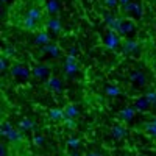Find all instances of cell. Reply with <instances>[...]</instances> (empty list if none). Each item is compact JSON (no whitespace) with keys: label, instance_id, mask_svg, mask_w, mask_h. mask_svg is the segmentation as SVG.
<instances>
[{"label":"cell","instance_id":"1","mask_svg":"<svg viewBox=\"0 0 156 156\" xmlns=\"http://www.w3.org/2000/svg\"><path fill=\"white\" fill-rule=\"evenodd\" d=\"M9 72H11V76L19 78V80H25V78H28V75H30V70L25 66H22V64H14V66H11Z\"/></svg>","mask_w":156,"mask_h":156},{"label":"cell","instance_id":"2","mask_svg":"<svg viewBox=\"0 0 156 156\" xmlns=\"http://www.w3.org/2000/svg\"><path fill=\"white\" fill-rule=\"evenodd\" d=\"M119 44H120V39H119V36H117V33L112 31V30L106 31V34H105V45L108 48L114 50V48L119 47Z\"/></svg>","mask_w":156,"mask_h":156},{"label":"cell","instance_id":"3","mask_svg":"<svg viewBox=\"0 0 156 156\" xmlns=\"http://www.w3.org/2000/svg\"><path fill=\"white\" fill-rule=\"evenodd\" d=\"M78 69H80V67H78L75 58L67 56L66 61H64V72H66V75H67V76H73V75L78 72Z\"/></svg>","mask_w":156,"mask_h":156},{"label":"cell","instance_id":"4","mask_svg":"<svg viewBox=\"0 0 156 156\" xmlns=\"http://www.w3.org/2000/svg\"><path fill=\"white\" fill-rule=\"evenodd\" d=\"M45 87L48 90H55V92H59V90L62 89V81L59 80V78L56 76H48L45 80Z\"/></svg>","mask_w":156,"mask_h":156},{"label":"cell","instance_id":"5","mask_svg":"<svg viewBox=\"0 0 156 156\" xmlns=\"http://www.w3.org/2000/svg\"><path fill=\"white\" fill-rule=\"evenodd\" d=\"M33 75L36 78H39V80H47L48 75H50V69L47 66H44V64H37L33 69Z\"/></svg>","mask_w":156,"mask_h":156},{"label":"cell","instance_id":"6","mask_svg":"<svg viewBox=\"0 0 156 156\" xmlns=\"http://www.w3.org/2000/svg\"><path fill=\"white\" fill-rule=\"evenodd\" d=\"M42 53H47V55L53 56V58H61V48L56 44L50 42V44H47V45L42 47Z\"/></svg>","mask_w":156,"mask_h":156},{"label":"cell","instance_id":"7","mask_svg":"<svg viewBox=\"0 0 156 156\" xmlns=\"http://www.w3.org/2000/svg\"><path fill=\"white\" fill-rule=\"evenodd\" d=\"M122 11L126 12V14H128V12H133L134 17H140L142 16V6L137 2H131L129 5H126L125 8H122Z\"/></svg>","mask_w":156,"mask_h":156},{"label":"cell","instance_id":"8","mask_svg":"<svg viewBox=\"0 0 156 156\" xmlns=\"http://www.w3.org/2000/svg\"><path fill=\"white\" fill-rule=\"evenodd\" d=\"M47 28L53 33V34H59L61 30H62V25H61V20L58 17H51L47 20Z\"/></svg>","mask_w":156,"mask_h":156},{"label":"cell","instance_id":"9","mask_svg":"<svg viewBox=\"0 0 156 156\" xmlns=\"http://www.w3.org/2000/svg\"><path fill=\"white\" fill-rule=\"evenodd\" d=\"M129 81H133V83H136V84H139V86H145V83H147V76H145L144 72L134 70L131 75H129Z\"/></svg>","mask_w":156,"mask_h":156},{"label":"cell","instance_id":"10","mask_svg":"<svg viewBox=\"0 0 156 156\" xmlns=\"http://www.w3.org/2000/svg\"><path fill=\"white\" fill-rule=\"evenodd\" d=\"M137 48H139V45L134 39H125L122 42V51L123 53H134Z\"/></svg>","mask_w":156,"mask_h":156},{"label":"cell","instance_id":"11","mask_svg":"<svg viewBox=\"0 0 156 156\" xmlns=\"http://www.w3.org/2000/svg\"><path fill=\"white\" fill-rule=\"evenodd\" d=\"M50 39H51V36H50L47 31H39V33L36 34V37H34V44L44 47V45L50 44Z\"/></svg>","mask_w":156,"mask_h":156},{"label":"cell","instance_id":"12","mask_svg":"<svg viewBox=\"0 0 156 156\" xmlns=\"http://www.w3.org/2000/svg\"><path fill=\"white\" fill-rule=\"evenodd\" d=\"M48 117H50V120H53V122H59V120L66 119V112H64V109L53 108V109L48 111Z\"/></svg>","mask_w":156,"mask_h":156},{"label":"cell","instance_id":"13","mask_svg":"<svg viewBox=\"0 0 156 156\" xmlns=\"http://www.w3.org/2000/svg\"><path fill=\"white\" fill-rule=\"evenodd\" d=\"M134 114H136V109L128 106V108H125V109H122L119 112V117H120L122 120H125V122H131L134 119Z\"/></svg>","mask_w":156,"mask_h":156},{"label":"cell","instance_id":"14","mask_svg":"<svg viewBox=\"0 0 156 156\" xmlns=\"http://www.w3.org/2000/svg\"><path fill=\"white\" fill-rule=\"evenodd\" d=\"M151 105V103L148 101V98L147 97H140V98H137L136 100V103H134V109L136 111H145V109H148V106Z\"/></svg>","mask_w":156,"mask_h":156},{"label":"cell","instance_id":"15","mask_svg":"<svg viewBox=\"0 0 156 156\" xmlns=\"http://www.w3.org/2000/svg\"><path fill=\"white\" fill-rule=\"evenodd\" d=\"M136 30V27H134V23L131 22V20H123V23H122V27H120V30H119V34H129V33H133Z\"/></svg>","mask_w":156,"mask_h":156},{"label":"cell","instance_id":"16","mask_svg":"<svg viewBox=\"0 0 156 156\" xmlns=\"http://www.w3.org/2000/svg\"><path fill=\"white\" fill-rule=\"evenodd\" d=\"M45 9L48 14H56V12L59 11V3L58 0H48L47 5H45Z\"/></svg>","mask_w":156,"mask_h":156},{"label":"cell","instance_id":"17","mask_svg":"<svg viewBox=\"0 0 156 156\" xmlns=\"http://www.w3.org/2000/svg\"><path fill=\"white\" fill-rule=\"evenodd\" d=\"M27 16H28L30 19H33V20L39 22V20L42 19V12H41V9H37V8H30V9H28V12H27Z\"/></svg>","mask_w":156,"mask_h":156},{"label":"cell","instance_id":"18","mask_svg":"<svg viewBox=\"0 0 156 156\" xmlns=\"http://www.w3.org/2000/svg\"><path fill=\"white\" fill-rule=\"evenodd\" d=\"M19 128H20V131H30V129L34 128V123L30 119H22L19 122Z\"/></svg>","mask_w":156,"mask_h":156},{"label":"cell","instance_id":"19","mask_svg":"<svg viewBox=\"0 0 156 156\" xmlns=\"http://www.w3.org/2000/svg\"><path fill=\"white\" fill-rule=\"evenodd\" d=\"M64 112H66V117H69V119H75L78 115V108L75 105H67L64 108Z\"/></svg>","mask_w":156,"mask_h":156},{"label":"cell","instance_id":"20","mask_svg":"<svg viewBox=\"0 0 156 156\" xmlns=\"http://www.w3.org/2000/svg\"><path fill=\"white\" fill-rule=\"evenodd\" d=\"M22 27H23L25 30H34V28H36V20L30 19L28 16H25L23 20H22Z\"/></svg>","mask_w":156,"mask_h":156},{"label":"cell","instance_id":"21","mask_svg":"<svg viewBox=\"0 0 156 156\" xmlns=\"http://www.w3.org/2000/svg\"><path fill=\"white\" fill-rule=\"evenodd\" d=\"M112 136L115 139H123L126 136V131H125V128L123 126H114L112 128Z\"/></svg>","mask_w":156,"mask_h":156},{"label":"cell","instance_id":"22","mask_svg":"<svg viewBox=\"0 0 156 156\" xmlns=\"http://www.w3.org/2000/svg\"><path fill=\"white\" fill-rule=\"evenodd\" d=\"M105 92H106V95H109V97H119V95L122 94L120 89L115 87V86H108V87L105 89Z\"/></svg>","mask_w":156,"mask_h":156},{"label":"cell","instance_id":"23","mask_svg":"<svg viewBox=\"0 0 156 156\" xmlns=\"http://www.w3.org/2000/svg\"><path fill=\"white\" fill-rule=\"evenodd\" d=\"M145 129H147L150 134H156V117H154L153 122H150V123L145 125Z\"/></svg>","mask_w":156,"mask_h":156},{"label":"cell","instance_id":"24","mask_svg":"<svg viewBox=\"0 0 156 156\" xmlns=\"http://www.w3.org/2000/svg\"><path fill=\"white\" fill-rule=\"evenodd\" d=\"M16 55V48L14 47H6L5 50H3V56L5 58H12Z\"/></svg>","mask_w":156,"mask_h":156},{"label":"cell","instance_id":"25","mask_svg":"<svg viewBox=\"0 0 156 156\" xmlns=\"http://www.w3.org/2000/svg\"><path fill=\"white\" fill-rule=\"evenodd\" d=\"M145 97L148 98V101L151 103V105H156V90H148V92L145 94Z\"/></svg>","mask_w":156,"mask_h":156},{"label":"cell","instance_id":"26","mask_svg":"<svg viewBox=\"0 0 156 156\" xmlns=\"http://www.w3.org/2000/svg\"><path fill=\"white\" fill-rule=\"evenodd\" d=\"M64 125H66L67 128H70V129H75V128H76L75 119H69V117H66V119H64Z\"/></svg>","mask_w":156,"mask_h":156},{"label":"cell","instance_id":"27","mask_svg":"<svg viewBox=\"0 0 156 156\" xmlns=\"http://www.w3.org/2000/svg\"><path fill=\"white\" fill-rule=\"evenodd\" d=\"M33 144H34V145H39V147L44 145V137H42V136H34V137H33Z\"/></svg>","mask_w":156,"mask_h":156},{"label":"cell","instance_id":"28","mask_svg":"<svg viewBox=\"0 0 156 156\" xmlns=\"http://www.w3.org/2000/svg\"><path fill=\"white\" fill-rule=\"evenodd\" d=\"M103 2H105V5L108 8H114V6L119 5V0H103Z\"/></svg>","mask_w":156,"mask_h":156},{"label":"cell","instance_id":"29","mask_svg":"<svg viewBox=\"0 0 156 156\" xmlns=\"http://www.w3.org/2000/svg\"><path fill=\"white\" fill-rule=\"evenodd\" d=\"M6 67H8L6 58H5V56H2V58H0V70H2V72H5V70H6Z\"/></svg>","mask_w":156,"mask_h":156},{"label":"cell","instance_id":"30","mask_svg":"<svg viewBox=\"0 0 156 156\" xmlns=\"http://www.w3.org/2000/svg\"><path fill=\"white\" fill-rule=\"evenodd\" d=\"M67 144H69L70 148H76L78 145H80V140H78V139H69V140H67Z\"/></svg>","mask_w":156,"mask_h":156},{"label":"cell","instance_id":"31","mask_svg":"<svg viewBox=\"0 0 156 156\" xmlns=\"http://www.w3.org/2000/svg\"><path fill=\"white\" fill-rule=\"evenodd\" d=\"M76 53H78V51H76V48H75V47H72V48L69 50V55H67V56H70V58H75V56H76Z\"/></svg>","mask_w":156,"mask_h":156},{"label":"cell","instance_id":"32","mask_svg":"<svg viewBox=\"0 0 156 156\" xmlns=\"http://www.w3.org/2000/svg\"><path fill=\"white\" fill-rule=\"evenodd\" d=\"M129 3H131V0H119V6H122V8H125Z\"/></svg>","mask_w":156,"mask_h":156},{"label":"cell","instance_id":"33","mask_svg":"<svg viewBox=\"0 0 156 156\" xmlns=\"http://www.w3.org/2000/svg\"><path fill=\"white\" fill-rule=\"evenodd\" d=\"M86 156H100V154H98V153H87Z\"/></svg>","mask_w":156,"mask_h":156},{"label":"cell","instance_id":"34","mask_svg":"<svg viewBox=\"0 0 156 156\" xmlns=\"http://www.w3.org/2000/svg\"><path fill=\"white\" fill-rule=\"evenodd\" d=\"M72 156H80V154H78V153H73V154H72Z\"/></svg>","mask_w":156,"mask_h":156},{"label":"cell","instance_id":"35","mask_svg":"<svg viewBox=\"0 0 156 156\" xmlns=\"http://www.w3.org/2000/svg\"><path fill=\"white\" fill-rule=\"evenodd\" d=\"M2 2H3V3H6V2H8V0H2Z\"/></svg>","mask_w":156,"mask_h":156}]
</instances>
